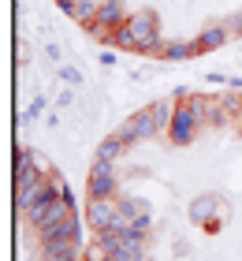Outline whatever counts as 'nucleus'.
I'll return each instance as SVG.
<instances>
[{
	"label": "nucleus",
	"mask_w": 242,
	"mask_h": 261,
	"mask_svg": "<svg viewBox=\"0 0 242 261\" xmlns=\"http://www.w3.org/2000/svg\"><path fill=\"white\" fill-rule=\"evenodd\" d=\"M227 30H231V34H238V30H242V15H235L231 22H227Z\"/></svg>",
	"instance_id": "412c9836"
},
{
	"label": "nucleus",
	"mask_w": 242,
	"mask_h": 261,
	"mask_svg": "<svg viewBox=\"0 0 242 261\" xmlns=\"http://www.w3.org/2000/svg\"><path fill=\"white\" fill-rule=\"evenodd\" d=\"M97 11H101V0H78V8H75V19L82 22V27H93L97 22Z\"/></svg>",
	"instance_id": "4468645a"
},
{
	"label": "nucleus",
	"mask_w": 242,
	"mask_h": 261,
	"mask_svg": "<svg viewBox=\"0 0 242 261\" xmlns=\"http://www.w3.org/2000/svg\"><path fill=\"white\" fill-rule=\"evenodd\" d=\"M78 243H82V224H78L75 213H71V217H67L64 224H56V228L38 231V246H41V254L67 250V246H78Z\"/></svg>",
	"instance_id": "7ed1b4c3"
},
{
	"label": "nucleus",
	"mask_w": 242,
	"mask_h": 261,
	"mask_svg": "<svg viewBox=\"0 0 242 261\" xmlns=\"http://www.w3.org/2000/svg\"><path fill=\"white\" fill-rule=\"evenodd\" d=\"M86 194H90V198H116V194H119L116 164H108V161H93L90 179H86Z\"/></svg>",
	"instance_id": "0eeeda50"
},
{
	"label": "nucleus",
	"mask_w": 242,
	"mask_h": 261,
	"mask_svg": "<svg viewBox=\"0 0 242 261\" xmlns=\"http://www.w3.org/2000/svg\"><path fill=\"white\" fill-rule=\"evenodd\" d=\"M119 138L127 142V146H135V142H153V138H160V130H156V120H153V109H138L130 120L119 123L116 130Z\"/></svg>",
	"instance_id": "423d86ee"
},
{
	"label": "nucleus",
	"mask_w": 242,
	"mask_h": 261,
	"mask_svg": "<svg viewBox=\"0 0 242 261\" xmlns=\"http://www.w3.org/2000/svg\"><path fill=\"white\" fill-rule=\"evenodd\" d=\"M45 97H34V105H30V109L26 112H22V123H34V120H38V116H41V109H45Z\"/></svg>",
	"instance_id": "a211bd4d"
},
{
	"label": "nucleus",
	"mask_w": 242,
	"mask_h": 261,
	"mask_svg": "<svg viewBox=\"0 0 242 261\" xmlns=\"http://www.w3.org/2000/svg\"><path fill=\"white\" fill-rule=\"evenodd\" d=\"M127 22H130V30H135V38H138V53H160V19H156V11L142 8Z\"/></svg>",
	"instance_id": "20e7f679"
},
{
	"label": "nucleus",
	"mask_w": 242,
	"mask_h": 261,
	"mask_svg": "<svg viewBox=\"0 0 242 261\" xmlns=\"http://www.w3.org/2000/svg\"><path fill=\"white\" fill-rule=\"evenodd\" d=\"M86 224L97 231H123L127 228V217L119 213V201L116 198H90V205H86Z\"/></svg>",
	"instance_id": "f03ea898"
},
{
	"label": "nucleus",
	"mask_w": 242,
	"mask_h": 261,
	"mask_svg": "<svg viewBox=\"0 0 242 261\" xmlns=\"http://www.w3.org/2000/svg\"><path fill=\"white\" fill-rule=\"evenodd\" d=\"M116 201H119V213H123L127 220H135V217H142V213H149V205H145L142 198H123V194H116Z\"/></svg>",
	"instance_id": "2eb2a0df"
},
{
	"label": "nucleus",
	"mask_w": 242,
	"mask_h": 261,
	"mask_svg": "<svg viewBox=\"0 0 242 261\" xmlns=\"http://www.w3.org/2000/svg\"><path fill=\"white\" fill-rule=\"evenodd\" d=\"M112 261H145V239H138L130 228H123L116 250H112Z\"/></svg>",
	"instance_id": "6e6552de"
},
{
	"label": "nucleus",
	"mask_w": 242,
	"mask_h": 261,
	"mask_svg": "<svg viewBox=\"0 0 242 261\" xmlns=\"http://www.w3.org/2000/svg\"><path fill=\"white\" fill-rule=\"evenodd\" d=\"M235 120H238V127H242V109H238V116H235Z\"/></svg>",
	"instance_id": "4be33fe9"
},
{
	"label": "nucleus",
	"mask_w": 242,
	"mask_h": 261,
	"mask_svg": "<svg viewBox=\"0 0 242 261\" xmlns=\"http://www.w3.org/2000/svg\"><path fill=\"white\" fill-rule=\"evenodd\" d=\"M123 149H127V142L119 138V135H108L101 146H97V161H108V164H116L119 157H123Z\"/></svg>",
	"instance_id": "9b49d317"
},
{
	"label": "nucleus",
	"mask_w": 242,
	"mask_h": 261,
	"mask_svg": "<svg viewBox=\"0 0 242 261\" xmlns=\"http://www.w3.org/2000/svg\"><path fill=\"white\" fill-rule=\"evenodd\" d=\"M48 183H52V191H56V198H64V201H75V198H71V187H67V179H64V175H48Z\"/></svg>",
	"instance_id": "f3484780"
},
{
	"label": "nucleus",
	"mask_w": 242,
	"mask_h": 261,
	"mask_svg": "<svg viewBox=\"0 0 242 261\" xmlns=\"http://www.w3.org/2000/svg\"><path fill=\"white\" fill-rule=\"evenodd\" d=\"M127 19H130L127 0H101V11H97V22L90 27V34H93L97 41H104V45H108V34H112L116 27H123Z\"/></svg>",
	"instance_id": "39448f33"
},
{
	"label": "nucleus",
	"mask_w": 242,
	"mask_h": 261,
	"mask_svg": "<svg viewBox=\"0 0 242 261\" xmlns=\"http://www.w3.org/2000/svg\"><path fill=\"white\" fill-rule=\"evenodd\" d=\"M127 228L135 231L138 239H149V231H153V217H149V213H142V217H135V220L127 224Z\"/></svg>",
	"instance_id": "dca6fc26"
},
{
	"label": "nucleus",
	"mask_w": 242,
	"mask_h": 261,
	"mask_svg": "<svg viewBox=\"0 0 242 261\" xmlns=\"http://www.w3.org/2000/svg\"><path fill=\"white\" fill-rule=\"evenodd\" d=\"M52 4H56L60 11H67V15H75V8H78V0H52Z\"/></svg>",
	"instance_id": "aec40b11"
},
{
	"label": "nucleus",
	"mask_w": 242,
	"mask_h": 261,
	"mask_svg": "<svg viewBox=\"0 0 242 261\" xmlns=\"http://www.w3.org/2000/svg\"><path fill=\"white\" fill-rule=\"evenodd\" d=\"M153 120H156V130L168 135V127H172V116H175V97H164V101H153Z\"/></svg>",
	"instance_id": "9d476101"
},
{
	"label": "nucleus",
	"mask_w": 242,
	"mask_h": 261,
	"mask_svg": "<svg viewBox=\"0 0 242 261\" xmlns=\"http://www.w3.org/2000/svg\"><path fill=\"white\" fill-rule=\"evenodd\" d=\"M231 38V30H227V22H209V27H205L201 34H198V56L201 53H216V49H224V41Z\"/></svg>",
	"instance_id": "1a4fd4ad"
},
{
	"label": "nucleus",
	"mask_w": 242,
	"mask_h": 261,
	"mask_svg": "<svg viewBox=\"0 0 242 261\" xmlns=\"http://www.w3.org/2000/svg\"><path fill=\"white\" fill-rule=\"evenodd\" d=\"M108 45H116V49H130V53H138V38H135V30H130V22H123V27H116L112 34H108Z\"/></svg>",
	"instance_id": "f8f14e48"
},
{
	"label": "nucleus",
	"mask_w": 242,
	"mask_h": 261,
	"mask_svg": "<svg viewBox=\"0 0 242 261\" xmlns=\"http://www.w3.org/2000/svg\"><path fill=\"white\" fill-rule=\"evenodd\" d=\"M227 217H231V205L220 198V194H201L190 201V224H198V228H205L209 235H216L227 224Z\"/></svg>",
	"instance_id": "f257e3e1"
},
{
	"label": "nucleus",
	"mask_w": 242,
	"mask_h": 261,
	"mask_svg": "<svg viewBox=\"0 0 242 261\" xmlns=\"http://www.w3.org/2000/svg\"><path fill=\"white\" fill-rule=\"evenodd\" d=\"M60 79H64L67 86H78V82H82V71H78V67H60Z\"/></svg>",
	"instance_id": "6ab92c4d"
},
{
	"label": "nucleus",
	"mask_w": 242,
	"mask_h": 261,
	"mask_svg": "<svg viewBox=\"0 0 242 261\" xmlns=\"http://www.w3.org/2000/svg\"><path fill=\"white\" fill-rule=\"evenodd\" d=\"M164 60H190V56H198V45L194 41H172V45H164L160 49Z\"/></svg>",
	"instance_id": "ddd939ff"
}]
</instances>
